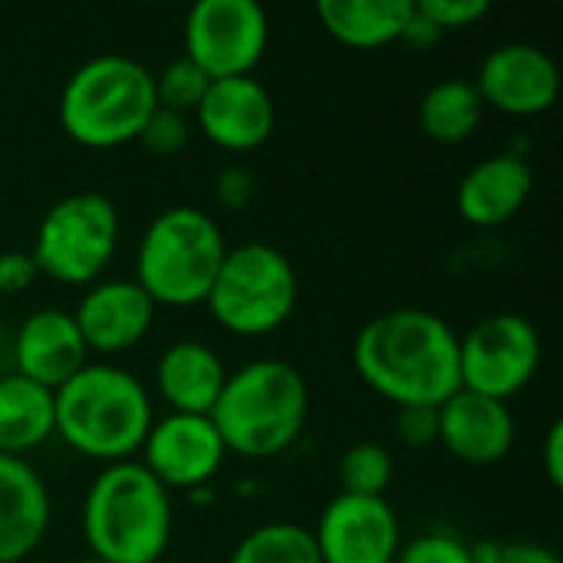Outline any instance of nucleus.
Listing matches in <instances>:
<instances>
[{
  "label": "nucleus",
  "instance_id": "1",
  "mask_svg": "<svg viewBox=\"0 0 563 563\" xmlns=\"http://www.w3.org/2000/svg\"><path fill=\"white\" fill-rule=\"evenodd\" d=\"M353 366L369 389L399 406H442L462 389L459 333L422 307H396L363 323Z\"/></svg>",
  "mask_w": 563,
  "mask_h": 563
},
{
  "label": "nucleus",
  "instance_id": "2",
  "mask_svg": "<svg viewBox=\"0 0 563 563\" xmlns=\"http://www.w3.org/2000/svg\"><path fill=\"white\" fill-rule=\"evenodd\" d=\"M310 412L303 373L287 360H251L228 369L208 412L228 452L241 459H274L297 442Z\"/></svg>",
  "mask_w": 563,
  "mask_h": 563
},
{
  "label": "nucleus",
  "instance_id": "3",
  "mask_svg": "<svg viewBox=\"0 0 563 563\" xmlns=\"http://www.w3.org/2000/svg\"><path fill=\"white\" fill-rule=\"evenodd\" d=\"M53 399L63 442L106 465L129 462L155 422L152 396L142 379L112 363H86Z\"/></svg>",
  "mask_w": 563,
  "mask_h": 563
},
{
  "label": "nucleus",
  "instance_id": "4",
  "mask_svg": "<svg viewBox=\"0 0 563 563\" xmlns=\"http://www.w3.org/2000/svg\"><path fill=\"white\" fill-rule=\"evenodd\" d=\"M172 518V492L135 459L106 465L82 498L86 544L109 563L162 561Z\"/></svg>",
  "mask_w": 563,
  "mask_h": 563
},
{
  "label": "nucleus",
  "instance_id": "5",
  "mask_svg": "<svg viewBox=\"0 0 563 563\" xmlns=\"http://www.w3.org/2000/svg\"><path fill=\"white\" fill-rule=\"evenodd\" d=\"M155 109L152 69L129 53H96L66 79L59 92V122L86 148H115L135 142Z\"/></svg>",
  "mask_w": 563,
  "mask_h": 563
},
{
  "label": "nucleus",
  "instance_id": "6",
  "mask_svg": "<svg viewBox=\"0 0 563 563\" xmlns=\"http://www.w3.org/2000/svg\"><path fill=\"white\" fill-rule=\"evenodd\" d=\"M224 254L228 241L214 214L175 205L148 221L135 251V280L155 307H195L208 300Z\"/></svg>",
  "mask_w": 563,
  "mask_h": 563
},
{
  "label": "nucleus",
  "instance_id": "7",
  "mask_svg": "<svg viewBox=\"0 0 563 563\" xmlns=\"http://www.w3.org/2000/svg\"><path fill=\"white\" fill-rule=\"evenodd\" d=\"M297 300L300 280L290 257L274 244L247 241L228 247L205 303L228 333L264 336L290 320Z\"/></svg>",
  "mask_w": 563,
  "mask_h": 563
},
{
  "label": "nucleus",
  "instance_id": "8",
  "mask_svg": "<svg viewBox=\"0 0 563 563\" xmlns=\"http://www.w3.org/2000/svg\"><path fill=\"white\" fill-rule=\"evenodd\" d=\"M119 208L102 191H73L46 208L33 238L40 274L59 284H96L119 247Z\"/></svg>",
  "mask_w": 563,
  "mask_h": 563
},
{
  "label": "nucleus",
  "instance_id": "9",
  "mask_svg": "<svg viewBox=\"0 0 563 563\" xmlns=\"http://www.w3.org/2000/svg\"><path fill=\"white\" fill-rule=\"evenodd\" d=\"M541 353L544 343L531 317L515 310L492 313L459 336L462 389L508 402L538 376Z\"/></svg>",
  "mask_w": 563,
  "mask_h": 563
},
{
  "label": "nucleus",
  "instance_id": "10",
  "mask_svg": "<svg viewBox=\"0 0 563 563\" xmlns=\"http://www.w3.org/2000/svg\"><path fill=\"white\" fill-rule=\"evenodd\" d=\"M271 40L257 0H198L185 16V56L211 79L251 76Z\"/></svg>",
  "mask_w": 563,
  "mask_h": 563
},
{
  "label": "nucleus",
  "instance_id": "11",
  "mask_svg": "<svg viewBox=\"0 0 563 563\" xmlns=\"http://www.w3.org/2000/svg\"><path fill=\"white\" fill-rule=\"evenodd\" d=\"M313 541L323 563H393L402 534L386 498L340 492L320 511Z\"/></svg>",
  "mask_w": 563,
  "mask_h": 563
},
{
  "label": "nucleus",
  "instance_id": "12",
  "mask_svg": "<svg viewBox=\"0 0 563 563\" xmlns=\"http://www.w3.org/2000/svg\"><path fill=\"white\" fill-rule=\"evenodd\" d=\"M472 82L485 106H495L505 115H541L558 102L561 69L544 46L508 40L482 59Z\"/></svg>",
  "mask_w": 563,
  "mask_h": 563
},
{
  "label": "nucleus",
  "instance_id": "13",
  "mask_svg": "<svg viewBox=\"0 0 563 563\" xmlns=\"http://www.w3.org/2000/svg\"><path fill=\"white\" fill-rule=\"evenodd\" d=\"M142 465L172 488H201L221 468L228 449L208 416L168 412L152 422L142 442Z\"/></svg>",
  "mask_w": 563,
  "mask_h": 563
},
{
  "label": "nucleus",
  "instance_id": "14",
  "mask_svg": "<svg viewBox=\"0 0 563 563\" xmlns=\"http://www.w3.org/2000/svg\"><path fill=\"white\" fill-rule=\"evenodd\" d=\"M198 129L208 142L228 152H251L274 132L277 109L267 86L254 76L211 79L205 99L195 109Z\"/></svg>",
  "mask_w": 563,
  "mask_h": 563
},
{
  "label": "nucleus",
  "instance_id": "15",
  "mask_svg": "<svg viewBox=\"0 0 563 563\" xmlns=\"http://www.w3.org/2000/svg\"><path fill=\"white\" fill-rule=\"evenodd\" d=\"M155 300L139 287L135 277H115L89 284L73 310V320L82 333L86 350L125 353L145 340L155 323Z\"/></svg>",
  "mask_w": 563,
  "mask_h": 563
},
{
  "label": "nucleus",
  "instance_id": "16",
  "mask_svg": "<svg viewBox=\"0 0 563 563\" xmlns=\"http://www.w3.org/2000/svg\"><path fill=\"white\" fill-rule=\"evenodd\" d=\"M10 346H13V366H16L13 373L53 393L89 363V350L73 320V310H63V307H40L26 313Z\"/></svg>",
  "mask_w": 563,
  "mask_h": 563
},
{
  "label": "nucleus",
  "instance_id": "17",
  "mask_svg": "<svg viewBox=\"0 0 563 563\" xmlns=\"http://www.w3.org/2000/svg\"><path fill=\"white\" fill-rule=\"evenodd\" d=\"M511 406L472 389L452 393L439 406V442L468 465H495L515 445Z\"/></svg>",
  "mask_w": 563,
  "mask_h": 563
},
{
  "label": "nucleus",
  "instance_id": "18",
  "mask_svg": "<svg viewBox=\"0 0 563 563\" xmlns=\"http://www.w3.org/2000/svg\"><path fill=\"white\" fill-rule=\"evenodd\" d=\"M534 188V168L528 155L508 148L475 162L455 191L459 214L475 228H498L511 221Z\"/></svg>",
  "mask_w": 563,
  "mask_h": 563
},
{
  "label": "nucleus",
  "instance_id": "19",
  "mask_svg": "<svg viewBox=\"0 0 563 563\" xmlns=\"http://www.w3.org/2000/svg\"><path fill=\"white\" fill-rule=\"evenodd\" d=\"M49 492L26 459L0 452V563L26 561L49 531Z\"/></svg>",
  "mask_w": 563,
  "mask_h": 563
},
{
  "label": "nucleus",
  "instance_id": "20",
  "mask_svg": "<svg viewBox=\"0 0 563 563\" xmlns=\"http://www.w3.org/2000/svg\"><path fill=\"white\" fill-rule=\"evenodd\" d=\"M224 379L228 366L221 353L201 340H175L155 363V389L172 412L208 416Z\"/></svg>",
  "mask_w": 563,
  "mask_h": 563
},
{
  "label": "nucleus",
  "instance_id": "21",
  "mask_svg": "<svg viewBox=\"0 0 563 563\" xmlns=\"http://www.w3.org/2000/svg\"><path fill=\"white\" fill-rule=\"evenodd\" d=\"M56 432L53 389L7 373L0 376V452L23 459Z\"/></svg>",
  "mask_w": 563,
  "mask_h": 563
},
{
  "label": "nucleus",
  "instance_id": "22",
  "mask_svg": "<svg viewBox=\"0 0 563 563\" xmlns=\"http://www.w3.org/2000/svg\"><path fill=\"white\" fill-rule=\"evenodd\" d=\"M412 0H317L323 30L356 49L389 46L402 36Z\"/></svg>",
  "mask_w": 563,
  "mask_h": 563
},
{
  "label": "nucleus",
  "instance_id": "23",
  "mask_svg": "<svg viewBox=\"0 0 563 563\" xmlns=\"http://www.w3.org/2000/svg\"><path fill=\"white\" fill-rule=\"evenodd\" d=\"M485 115V99L465 76L432 82L419 99V125L432 142H465Z\"/></svg>",
  "mask_w": 563,
  "mask_h": 563
},
{
  "label": "nucleus",
  "instance_id": "24",
  "mask_svg": "<svg viewBox=\"0 0 563 563\" xmlns=\"http://www.w3.org/2000/svg\"><path fill=\"white\" fill-rule=\"evenodd\" d=\"M228 563H323L313 531L294 521H267L247 531Z\"/></svg>",
  "mask_w": 563,
  "mask_h": 563
},
{
  "label": "nucleus",
  "instance_id": "25",
  "mask_svg": "<svg viewBox=\"0 0 563 563\" xmlns=\"http://www.w3.org/2000/svg\"><path fill=\"white\" fill-rule=\"evenodd\" d=\"M340 488L346 495L363 498H386V488L393 485L396 462L386 445L379 442H356L340 455Z\"/></svg>",
  "mask_w": 563,
  "mask_h": 563
},
{
  "label": "nucleus",
  "instance_id": "26",
  "mask_svg": "<svg viewBox=\"0 0 563 563\" xmlns=\"http://www.w3.org/2000/svg\"><path fill=\"white\" fill-rule=\"evenodd\" d=\"M152 79H155V106L181 115L195 112L211 86V76L201 66H195L185 53L168 59L158 73H152Z\"/></svg>",
  "mask_w": 563,
  "mask_h": 563
},
{
  "label": "nucleus",
  "instance_id": "27",
  "mask_svg": "<svg viewBox=\"0 0 563 563\" xmlns=\"http://www.w3.org/2000/svg\"><path fill=\"white\" fill-rule=\"evenodd\" d=\"M393 563H475L472 544L452 531H426L399 544Z\"/></svg>",
  "mask_w": 563,
  "mask_h": 563
},
{
  "label": "nucleus",
  "instance_id": "28",
  "mask_svg": "<svg viewBox=\"0 0 563 563\" xmlns=\"http://www.w3.org/2000/svg\"><path fill=\"white\" fill-rule=\"evenodd\" d=\"M188 135H191L188 115L155 106L152 115L145 119L142 132H139V142H142L145 152L162 155V158H172V155H178L188 145Z\"/></svg>",
  "mask_w": 563,
  "mask_h": 563
},
{
  "label": "nucleus",
  "instance_id": "29",
  "mask_svg": "<svg viewBox=\"0 0 563 563\" xmlns=\"http://www.w3.org/2000/svg\"><path fill=\"white\" fill-rule=\"evenodd\" d=\"M475 563H563L561 554L538 541H482L472 544Z\"/></svg>",
  "mask_w": 563,
  "mask_h": 563
},
{
  "label": "nucleus",
  "instance_id": "30",
  "mask_svg": "<svg viewBox=\"0 0 563 563\" xmlns=\"http://www.w3.org/2000/svg\"><path fill=\"white\" fill-rule=\"evenodd\" d=\"M416 7H419L442 33H449V30H465V26L478 23V20L492 10L488 0H416Z\"/></svg>",
  "mask_w": 563,
  "mask_h": 563
},
{
  "label": "nucleus",
  "instance_id": "31",
  "mask_svg": "<svg viewBox=\"0 0 563 563\" xmlns=\"http://www.w3.org/2000/svg\"><path fill=\"white\" fill-rule=\"evenodd\" d=\"M396 439L409 449H429L439 442V409L435 406H399Z\"/></svg>",
  "mask_w": 563,
  "mask_h": 563
},
{
  "label": "nucleus",
  "instance_id": "32",
  "mask_svg": "<svg viewBox=\"0 0 563 563\" xmlns=\"http://www.w3.org/2000/svg\"><path fill=\"white\" fill-rule=\"evenodd\" d=\"M254 175L251 168L244 165H224L218 175H214V198L221 208L228 211H241L251 198H254Z\"/></svg>",
  "mask_w": 563,
  "mask_h": 563
},
{
  "label": "nucleus",
  "instance_id": "33",
  "mask_svg": "<svg viewBox=\"0 0 563 563\" xmlns=\"http://www.w3.org/2000/svg\"><path fill=\"white\" fill-rule=\"evenodd\" d=\"M40 267L30 251H0V297L23 294L36 280Z\"/></svg>",
  "mask_w": 563,
  "mask_h": 563
},
{
  "label": "nucleus",
  "instance_id": "34",
  "mask_svg": "<svg viewBox=\"0 0 563 563\" xmlns=\"http://www.w3.org/2000/svg\"><path fill=\"white\" fill-rule=\"evenodd\" d=\"M406 46H412V49H426V46H435L439 40H442V30L416 7V0H412V13H409V20H406V26H402V36H399Z\"/></svg>",
  "mask_w": 563,
  "mask_h": 563
},
{
  "label": "nucleus",
  "instance_id": "35",
  "mask_svg": "<svg viewBox=\"0 0 563 563\" xmlns=\"http://www.w3.org/2000/svg\"><path fill=\"white\" fill-rule=\"evenodd\" d=\"M544 475L554 488L563 485V422H551L544 439Z\"/></svg>",
  "mask_w": 563,
  "mask_h": 563
},
{
  "label": "nucleus",
  "instance_id": "36",
  "mask_svg": "<svg viewBox=\"0 0 563 563\" xmlns=\"http://www.w3.org/2000/svg\"><path fill=\"white\" fill-rule=\"evenodd\" d=\"M76 563H109V561H102V558H92V554H89V558H82V561H76Z\"/></svg>",
  "mask_w": 563,
  "mask_h": 563
}]
</instances>
